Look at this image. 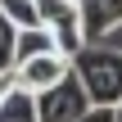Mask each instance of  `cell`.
I'll list each match as a JSON object with an SVG mask.
<instances>
[{
    "mask_svg": "<svg viewBox=\"0 0 122 122\" xmlns=\"http://www.w3.org/2000/svg\"><path fill=\"white\" fill-rule=\"evenodd\" d=\"M14 45H18V27L0 14V72H14Z\"/></svg>",
    "mask_w": 122,
    "mask_h": 122,
    "instance_id": "cell-10",
    "label": "cell"
},
{
    "mask_svg": "<svg viewBox=\"0 0 122 122\" xmlns=\"http://www.w3.org/2000/svg\"><path fill=\"white\" fill-rule=\"evenodd\" d=\"M36 14H41V27H59V23L81 18L77 0H36Z\"/></svg>",
    "mask_w": 122,
    "mask_h": 122,
    "instance_id": "cell-8",
    "label": "cell"
},
{
    "mask_svg": "<svg viewBox=\"0 0 122 122\" xmlns=\"http://www.w3.org/2000/svg\"><path fill=\"white\" fill-rule=\"evenodd\" d=\"M50 50H54L50 27H23L18 32V45H14V68L27 63V59H36V54H50Z\"/></svg>",
    "mask_w": 122,
    "mask_h": 122,
    "instance_id": "cell-5",
    "label": "cell"
},
{
    "mask_svg": "<svg viewBox=\"0 0 122 122\" xmlns=\"http://www.w3.org/2000/svg\"><path fill=\"white\" fill-rule=\"evenodd\" d=\"M86 41H104L122 27V0H77Z\"/></svg>",
    "mask_w": 122,
    "mask_h": 122,
    "instance_id": "cell-4",
    "label": "cell"
},
{
    "mask_svg": "<svg viewBox=\"0 0 122 122\" xmlns=\"http://www.w3.org/2000/svg\"><path fill=\"white\" fill-rule=\"evenodd\" d=\"M50 36H54V50L63 54V59H77L91 41H86V32H81V18H72V23H59V27H50Z\"/></svg>",
    "mask_w": 122,
    "mask_h": 122,
    "instance_id": "cell-6",
    "label": "cell"
},
{
    "mask_svg": "<svg viewBox=\"0 0 122 122\" xmlns=\"http://www.w3.org/2000/svg\"><path fill=\"white\" fill-rule=\"evenodd\" d=\"M72 77L81 81L91 104H100V109H118L122 104V50L104 45V41H91L72 59Z\"/></svg>",
    "mask_w": 122,
    "mask_h": 122,
    "instance_id": "cell-1",
    "label": "cell"
},
{
    "mask_svg": "<svg viewBox=\"0 0 122 122\" xmlns=\"http://www.w3.org/2000/svg\"><path fill=\"white\" fill-rule=\"evenodd\" d=\"M86 109H91V100H86V91H81V81L72 72L59 86H50V91L36 95V118L41 122H77Z\"/></svg>",
    "mask_w": 122,
    "mask_h": 122,
    "instance_id": "cell-2",
    "label": "cell"
},
{
    "mask_svg": "<svg viewBox=\"0 0 122 122\" xmlns=\"http://www.w3.org/2000/svg\"><path fill=\"white\" fill-rule=\"evenodd\" d=\"M72 72V59H63L59 50H50V54H36V59H27V63H18L14 68V81L23 86V91H32V95H41V91H50V86H59L63 77Z\"/></svg>",
    "mask_w": 122,
    "mask_h": 122,
    "instance_id": "cell-3",
    "label": "cell"
},
{
    "mask_svg": "<svg viewBox=\"0 0 122 122\" xmlns=\"http://www.w3.org/2000/svg\"><path fill=\"white\" fill-rule=\"evenodd\" d=\"M0 14L23 32V27H41V14H36V0H0Z\"/></svg>",
    "mask_w": 122,
    "mask_h": 122,
    "instance_id": "cell-9",
    "label": "cell"
},
{
    "mask_svg": "<svg viewBox=\"0 0 122 122\" xmlns=\"http://www.w3.org/2000/svg\"><path fill=\"white\" fill-rule=\"evenodd\" d=\"M0 122H41V118H36V95L18 86V91L0 104Z\"/></svg>",
    "mask_w": 122,
    "mask_h": 122,
    "instance_id": "cell-7",
    "label": "cell"
},
{
    "mask_svg": "<svg viewBox=\"0 0 122 122\" xmlns=\"http://www.w3.org/2000/svg\"><path fill=\"white\" fill-rule=\"evenodd\" d=\"M77 122H118V109H100V104H91Z\"/></svg>",
    "mask_w": 122,
    "mask_h": 122,
    "instance_id": "cell-11",
    "label": "cell"
},
{
    "mask_svg": "<svg viewBox=\"0 0 122 122\" xmlns=\"http://www.w3.org/2000/svg\"><path fill=\"white\" fill-rule=\"evenodd\" d=\"M118 122H122V104H118Z\"/></svg>",
    "mask_w": 122,
    "mask_h": 122,
    "instance_id": "cell-13",
    "label": "cell"
},
{
    "mask_svg": "<svg viewBox=\"0 0 122 122\" xmlns=\"http://www.w3.org/2000/svg\"><path fill=\"white\" fill-rule=\"evenodd\" d=\"M14 91H18V81H14V72H0V104H5V100H9Z\"/></svg>",
    "mask_w": 122,
    "mask_h": 122,
    "instance_id": "cell-12",
    "label": "cell"
}]
</instances>
